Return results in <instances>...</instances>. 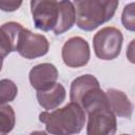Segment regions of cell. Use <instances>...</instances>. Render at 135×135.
Here are the masks:
<instances>
[{"mask_svg":"<svg viewBox=\"0 0 135 135\" xmlns=\"http://www.w3.org/2000/svg\"><path fill=\"white\" fill-rule=\"evenodd\" d=\"M18 94V88L14 81L9 79L0 80V105L7 104L13 101Z\"/></svg>","mask_w":135,"mask_h":135,"instance_id":"5bb4252c","label":"cell"},{"mask_svg":"<svg viewBox=\"0 0 135 135\" xmlns=\"http://www.w3.org/2000/svg\"><path fill=\"white\" fill-rule=\"evenodd\" d=\"M22 27L20 23L14 21L0 26V60H3L9 53L15 52L18 35Z\"/></svg>","mask_w":135,"mask_h":135,"instance_id":"9c48e42d","label":"cell"},{"mask_svg":"<svg viewBox=\"0 0 135 135\" xmlns=\"http://www.w3.org/2000/svg\"><path fill=\"white\" fill-rule=\"evenodd\" d=\"M16 117L9 104L0 105V135H7L15 127Z\"/></svg>","mask_w":135,"mask_h":135,"instance_id":"4fadbf2b","label":"cell"},{"mask_svg":"<svg viewBox=\"0 0 135 135\" xmlns=\"http://www.w3.org/2000/svg\"><path fill=\"white\" fill-rule=\"evenodd\" d=\"M30 135H47L44 131H35V132H32Z\"/></svg>","mask_w":135,"mask_h":135,"instance_id":"ac0fdd59","label":"cell"},{"mask_svg":"<svg viewBox=\"0 0 135 135\" xmlns=\"http://www.w3.org/2000/svg\"><path fill=\"white\" fill-rule=\"evenodd\" d=\"M105 96L109 108L115 116L124 118H130L132 116L133 104L123 92L115 89H109L105 92Z\"/></svg>","mask_w":135,"mask_h":135,"instance_id":"30bf717a","label":"cell"},{"mask_svg":"<svg viewBox=\"0 0 135 135\" xmlns=\"http://www.w3.org/2000/svg\"><path fill=\"white\" fill-rule=\"evenodd\" d=\"M66 96V92L64 86L61 83L56 82L53 86L37 92V100L40 107L44 110H54L58 105H60Z\"/></svg>","mask_w":135,"mask_h":135,"instance_id":"8fae6325","label":"cell"},{"mask_svg":"<svg viewBox=\"0 0 135 135\" xmlns=\"http://www.w3.org/2000/svg\"><path fill=\"white\" fill-rule=\"evenodd\" d=\"M134 2H131L130 4L126 5L122 12L121 21L123 26L129 31L135 30V15H134Z\"/></svg>","mask_w":135,"mask_h":135,"instance_id":"9a60e30c","label":"cell"},{"mask_svg":"<svg viewBox=\"0 0 135 135\" xmlns=\"http://www.w3.org/2000/svg\"><path fill=\"white\" fill-rule=\"evenodd\" d=\"M31 13L36 28L43 32L53 31L55 35L63 34L76 22L72 1L34 0L31 1Z\"/></svg>","mask_w":135,"mask_h":135,"instance_id":"6da1fadb","label":"cell"},{"mask_svg":"<svg viewBox=\"0 0 135 135\" xmlns=\"http://www.w3.org/2000/svg\"><path fill=\"white\" fill-rule=\"evenodd\" d=\"M22 5V1L0 0V9L3 12H14Z\"/></svg>","mask_w":135,"mask_h":135,"instance_id":"2e32d148","label":"cell"},{"mask_svg":"<svg viewBox=\"0 0 135 135\" xmlns=\"http://www.w3.org/2000/svg\"><path fill=\"white\" fill-rule=\"evenodd\" d=\"M97 86H100L99 82L96 79V77H94L91 74H85V75L77 77L71 83V90H70L71 102H75L78 104L80 99L89 91Z\"/></svg>","mask_w":135,"mask_h":135,"instance_id":"7c38bea8","label":"cell"},{"mask_svg":"<svg viewBox=\"0 0 135 135\" xmlns=\"http://www.w3.org/2000/svg\"><path fill=\"white\" fill-rule=\"evenodd\" d=\"M31 85L38 92L53 86L58 79V71L52 63H39L32 68L28 73Z\"/></svg>","mask_w":135,"mask_h":135,"instance_id":"ba28073f","label":"cell"},{"mask_svg":"<svg viewBox=\"0 0 135 135\" xmlns=\"http://www.w3.org/2000/svg\"><path fill=\"white\" fill-rule=\"evenodd\" d=\"M133 44H134V40H132L131 41V44H130V46H129V54H128V57H129V59H130V61L131 62H134V59H133V51H132V47H133Z\"/></svg>","mask_w":135,"mask_h":135,"instance_id":"e0dca14e","label":"cell"},{"mask_svg":"<svg viewBox=\"0 0 135 135\" xmlns=\"http://www.w3.org/2000/svg\"><path fill=\"white\" fill-rule=\"evenodd\" d=\"M121 135H129V134H121Z\"/></svg>","mask_w":135,"mask_h":135,"instance_id":"ffe728a7","label":"cell"},{"mask_svg":"<svg viewBox=\"0 0 135 135\" xmlns=\"http://www.w3.org/2000/svg\"><path fill=\"white\" fill-rule=\"evenodd\" d=\"M49 41L43 35L22 27L18 35L15 52H18L25 59H34L44 56L49 52Z\"/></svg>","mask_w":135,"mask_h":135,"instance_id":"8992f818","label":"cell"},{"mask_svg":"<svg viewBox=\"0 0 135 135\" xmlns=\"http://www.w3.org/2000/svg\"><path fill=\"white\" fill-rule=\"evenodd\" d=\"M62 60L70 68H80L90 60V46L85 39L75 36L68 39L61 51Z\"/></svg>","mask_w":135,"mask_h":135,"instance_id":"52a82bcc","label":"cell"},{"mask_svg":"<svg viewBox=\"0 0 135 135\" xmlns=\"http://www.w3.org/2000/svg\"><path fill=\"white\" fill-rule=\"evenodd\" d=\"M86 113V135H114L116 133V116L110 110L108 102L97 104Z\"/></svg>","mask_w":135,"mask_h":135,"instance_id":"5b68a950","label":"cell"},{"mask_svg":"<svg viewBox=\"0 0 135 135\" xmlns=\"http://www.w3.org/2000/svg\"><path fill=\"white\" fill-rule=\"evenodd\" d=\"M123 37L114 26H107L98 31L93 38L95 55L101 60H113L119 56Z\"/></svg>","mask_w":135,"mask_h":135,"instance_id":"277c9868","label":"cell"},{"mask_svg":"<svg viewBox=\"0 0 135 135\" xmlns=\"http://www.w3.org/2000/svg\"><path fill=\"white\" fill-rule=\"evenodd\" d=\"M76 24L79 28L91 32L111 20L118 7L116 0H80L73 2Z\"/></svg>","mask_w":135,"mask_h":135,"instance_id":"3957f363","label":"cell"},{"mask_svg":"<svg viewBox=\"0 0 135 135\" xmlns=\"http://www.w3.org/2000/svg\"><path fill=\"white\" fill-rule=\"evenodd\" d=\"M39 120L52 135H75L81 132L85 122V112L75 102L52 112H41Z\"/></svg>","mask_w":135,"mask_h":135,"instance_id":"7a4b0ae2","label":"cell"},{"mask_svg":"<svg viewBox=\"0 0 135 135\" xmlns=\"http://www.w3.org/2000/svg\"><path fill=\"white\" fill-rule=\"evenodd\" d=\"M2 61H3V60H0V71H1V69H2Z\"/></svg>","mask_w":135,"mask_h":135,"instance_id":"d6986e66","label":"cell"}]
</instances>
